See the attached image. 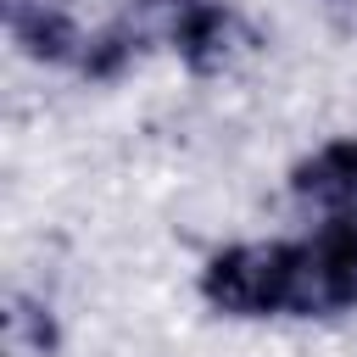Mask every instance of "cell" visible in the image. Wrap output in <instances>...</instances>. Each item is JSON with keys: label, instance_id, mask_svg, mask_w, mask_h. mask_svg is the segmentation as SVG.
Here are the masks:
<instances>
[{"label": "cell", "instance_id": "4", "mask_svg": "<svg viewBox=\"0 0 357 357\" xmlns=\"http://www.w3.org/2000/svg\"><path fill=\"white\" fill-rule=\"evenodd\" d=\"M296 195L324 206H357V139H335L296 167Z\"/></svg>", "mask_w": 357, "mask_h": 357}, {"label": "cell", "instance_id": "6", "mask_svg": "<svg viewBox=\"0 0 357 357\" xmlns=\"http://www.w3.org/2000/svg\"><path fill=\"white\" fill-rule=\"evenodd\" d=\"M6 324H11V346H17V351L50 357V346H56V324H50V312H45L39 301L17 296V301H11V312H6Z\"/></svg>", "mask_w": 357, "mask_h": 357}, {"label": "cell", "instance_id": "1", "mask_svg": "<svg viewBox=\"0 0 357 357\" xmlns=\"http://www.w3.org/2000/svg\"><path fill=\"white\" fill-rule=\"evenodd\" d=\"M290 262H296V245H229L206 262L201 290L212 307L234 318L279 312L290 307Z\"/></svg>", "mask_w": 357, "mask_h": 357}, {"label": "cell", "instance_id": "2", "mask_svg": "<svg viewBox=\"0 0 357 357\" xmlns=\"http://www.w3.org/2000/svg\"><path fill=\"white\" fill-rule=\"evenodd\" d=\"M167 39L178 45V56H184L195 73H218V67L234 56V45L245 39V28H240V17H234L229 6H218V0H173V11H167Z\"/></svg>", "mask_w": 357, "mask_h": 357}, {"label": "cell", "instance_id": "7", "mask_svg": "<svg viewBox=\"0 0 357 357\" xmlns=\"http://www.w3.org/2000/svg\"><path fill=\"white\" fill-rule=\"evenodd\" d=\"M134 45H139V33H134V28H106V33L84 50V73H89V78H117V73L128 67Z\"/></svg>", "mask_w": 357, "mask_h": 357}, {"label": "cell", "instance_id": "3", "mask_svg": "<svg viewBox=\"0 0 357 357\" xmlns=\"http://www.w3.org/2000/svg\"><path fill=\"white\" fill-rule=\"evenodd\" d=\"M312 268H318V296L324 312L357 301V223H329L312 240Z\"/></svg>", "mask_w": 357, "mask_h": 357}, {"label": "cell", "instance_id": "5", "mask_svg": "<svg viewBox=\"0 0 357 357\" xmlns=\"http://www.w3.org/2000/svg\"><path fill=\"white\" fill-rule=\"evenodd\" d=\"M11 39L39 61H67L78 50V28L61 6L45 0H11Z\"/></svg>", "mask_w": 357, "mask_h": 357}]
</instances>
